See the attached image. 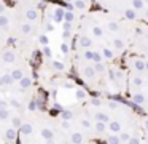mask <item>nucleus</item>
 Here are the masks:
<instances>
[{"mask_svg":"<svg viewBox=\"0 0 148 144\" xmlns=\"http://www.w3.org/2000/svg\"><path fill=\"white\" fill-rule=\"evenodd\" d=\"M23 144H65V136L56 114L34 106L26 112L19 128Z\"/></svg>","mask_w":148,"mask_h":144,"instance_id":"423d86ee","label":"nucleus"},{"mask_svg":"<svg viewBox=\"0 0 148 144\" xmlns=\"http://www.w3.org/2000/svg\"><path fill=\"white\" fill-rule=\"evenodd\" d=\"M123 64L127 74L126 99L142 114H148V59L129 51Z\"/></svg>","mask_w":148,"mask_h":144,"instance_id":"0eeeda50","label":"nucleus"},{"mask_svg":"<svg viewBox=\"0 0 148 144\" xmlns=\"http://www.w3.org/2000/svg\"><path fill=\"white\" fill-rule=\"evenodd\" d=\"M8 3H16V2H35V0H7Z\"/></svg>","mask_w":148,"mask_h":144,"instance_id":"ddd939ff","label":"nucleus"},{"mask_svg":"<svg viewBox=\"0 0 148 144\" xmlns=\"http://www.w3.org/2000/svg\"><path fill=\"white\" fill-rule=\"evenodd\" d=\"M140 127H142V134H143L145 143H148V114H142Z\"/></svg>","mask_w":148,"mask_h":144,"instance_id":"f8f14e48","label":"nucleus"},{"mask_svg":"<svg viewBox=\"0 0 148 144\" xmlns=\"http://www.w3.org/2000/svg\"><path fill=\"white\" fill-rule=\"evenodd\" d=\"M65 144L108 143L142 144V112L119 96L88 95L81 101L59 107L56 114Z\"/></svg>","mask_w":148,"mask_h":144,"instance_id":"f257e3e1","label":"nucleus"},{"mask_svg":"<svg viewBox=\"0 0 148 144\" xmlns=\"http://www.w3.org/2000/svg\"><path fill=\"white\" fill-rule=\"evenodd\" d=\"M56 2L70 6L72 10L78 11L80 15H84L91 8H94V0H56Z\"/></svg>","mask_w":148,"mask_h":144,"instance_id":"9b49d317","label":"nucleus"},{"mask_svg":"<svg viewBox=\"0 0 148 144\" xmlns=\"http://www.w3.org/2000/svg\"><path fill=\"white\" fill-rule=\"evenodd\" d=\"M37 98L32 58L10 43L0 50V144L19 143L23 118Z\"/></svg>","mask_w":148,"mask_h":144,"instance_id":"f03ea898","label":"nucleus"},{"mask_svg":"<svg viewBox=\"0 0 148 144\" xmlns=\"http://www.w3.org/2000/svg\"><path fill=\"white\" fill-rule=\"evenodd\" d=\"M137 22L94 6L80 18L73 43L102 54L107 61L123 63L131 51Z\"/></svg>","mask_w":148,"mask_h":144,"instance_id":"7ed1b4c3","label":"nucleus"},{"mask_svg":"<svg viewBox=\"0 0 148 144\" xmlns=\"http://www.w3.org/2000/svg\"><path fill=\"white\" fill-rule=\"evenodd\" d=\"M131 53L148 59V24L147 22H137V26H135V34H134V38H132Z\"/></svg>","mask_w":148,"mask_h":144,"instance_id":"9d476101","label":"nucleus"},{"mask_svg":"<svg viewBox=\"0 0 148 144\" xmlns=\"http://www.w3.org/2000/svg\"><path fill=\"white\" fill-rule=\"evenodd\" d=\"M11 43V3L0 0V50Z\"/></svg>","mask_w":148,"mask_h":144,"instance_id":"1a4fd4ad","label":"nucleus"},{"mask_svg":"<svg viewBox=\"0 0 148 144\" xmlns=\"http://www.w3.org/2000/svg\"><path fill=\"white\" fill-rule=\"evenodd\" d=\"M94 6L127 21L148 24V0H94Z\"/></svg>","mask_w":148,"mask_h":144,"instance_id":"6e6552de","label":"nucleus"},{"mask_svg":"<svg viewBox=\"0 0 148 144\" xmlns=\"http://www.w3.org/2000/svg\"><path fill=\"white\" fill-rule=\"evenodd\" d=\"M70 67L92 95L126 96L127 74L123 63L107 61L97 51L72 43Z\"/></svg>","mask_w":148,"mask_h":144,"instance_id":"20e7f679","label":"nucleus"},{"mask_svg":"<svg viewBox=\"0 0 148 144\" xmlns=\"http://www.w3.org/2000/svg\"><path fill=\"white\" fill-rule=\"evenodd\" d=\"M45 29L43 0L11 3V45L29 58L35 56L42 47Z\"/></svg>","mask_w":148,"mask_h":144,"instance_id":"39448f33","label":"nucleus"}]
</instances>
